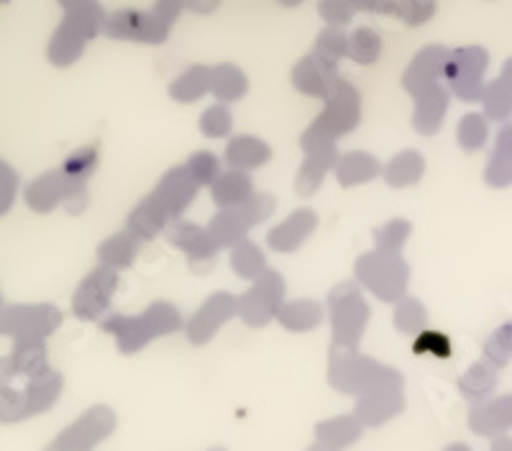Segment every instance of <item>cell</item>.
Masks as SVG:
<instances>
[{"label": "cell", "mask_w": 512, "mask_h": 451, "mask_svg": "<svg viewBox=\"0 0 512 451\" xmlns=\"http://www.w3.org/2000/svg\"><path fill=\"white\" fill-rule=\"evenodd\" d=\"M180 328H185L180 308L167 303V300H154L152 305H146V311L139 313V316L113 313L103 321V331L116 336L118 349L123 354L141 352L149 341L175 334Z\"/></svg>", "instance_id": "1"}, {"label": "cell", "mask_w": 512, "mask_h": 451, "mask_svg": "<svg viewBox=\"0 0 512 451\" xmlns=\"http://www.w3.org/2000/svg\"><path fill=\"white\" fill-rule=\"evenodd\" d=\"M361 123V95L356 85L346 77L338 75L331 90L323 98V111L318 113L308 129L303 131L300 141H338L341 136L351 134Z\"/></svg>", "instance_id": "2"}, {"label": "cell", "mask_w": 512, "mask_h": 451, "mask_svg": "<svg viewBox=\"0 0 512 451\" xmlns=\"http://www.w3.org/2000/svg\"><path fill=\"white\" fill-rule=\"evenodd\" d=\"M354 277L377 300L395 303L408 290L410 264L405 262L402 254L372 249V252L361 254L354 262Z\"/></svg>", "instance_id": "3"}, {"label": "cell", "mask_w": 512, "mask_h": 451, "mask_svg": "<svg viewBox=\"0 0 512 451\" xmlns=\"http://www.w3.org/2000/svg\"><path fill=\"white\" fill-rule=\"evenodd\" d=\"M328 321H331L333 346L356 349L369 323V303L359 282H338L328 293Z\"/></svg>", "instance_id": "4"}, {"label": "cell", "mask_w": 512, "mask_h": 451, "mask_svg": "<svg viewBox=\"0 0 512 451\" xmlns=\"http://www.w3.org/2000/svg\"><path fill=\"white\" fill-rule=\"evenodd\" d=\"M328 380L336 390L351 395H364L372 387L384 385V382H400L402 377L397 375L392 367L374 362L369 357H361L354 349L346 346H333L331 364H328Z\"/></svg>", "instance_id": "5"}, {"label": "cell", "mask_w": 512, "mask_h": 451, "mask_svg": "<svg viewBox=\"0 0 512 451\" xmlns=\"http://www.w3.org/2000/svg\"><path fill=\"white\" fill-rule=\"evenodd\" d=\"M489 67V52L482 47L451 49L443 70V80L448 82V93L464 103H477L484 93V72Z\"/></svg>", "instance_id": "6"}, {"label": "cell", "mask_w": 512, "mask_h": 451, "mask_svg": "<svg viewBox=\"0 0 512 451\" xmlns=\"http://www.w3.org/2000/svg\"><path fill=\"white\" fill-rule=\"evenodd\" d=\"M285 293V277L280 272L267 270L256 280H251V287L239 298V318L251 328L267 326L280 313Z\"/></svg>", "instance_id": "7"}, {"label": "cell", "mask_w": 512, "mask_h": 451, "mask_svg": "<svg viewBox=\"0 0 512 451\" xmlns=\"http://www.w3.org/2000/svg\"><path fill=\"white\" fill-rule=\"evenodd\" d=\"M172 24H167L159 13L139 11V8H121L105 18L103 34L116 41H136V44H164L169 39Z\"/></svg>", "instance_id": "8"}, {"label": "cell", "mask_w": 512, "mask_h": 451, "mask_svg": "<svg viewBox=\"0 0 512 451\" xmlns=\"http://www.w3.org/2000/svg\"><path fill=\"white\" fill-rule=\"evenodd\" d=\"M167 241L175 246V249H180V252L185 254L187 264H190V270L200 272V275L210 272V267L216 264L218 252H221L205 226L185 221V218H177V221L169 223Z\"/></svg>", "instance_id": "9"}, {"label": "cell", "mask_w": 512, "mask_h": 451, "mask_svg": "<svg viewBox=\"0 0 512 451\" xmlns=\"http://www.w3.org/2000/svg\"><path fill=\"white\" fill-rule=\"evenodd\" d=\"M118 290V272L111 267H93L85 280L77 287L75 298H72V311L82 321H98L108 313L113 303V295Z\"/></svg>", "instance_id": "10"}, {"label": "cell", "mask_w": 512, "mask_h": 451, "mask_svg": "<svg viewBox=\"0 0 512 451\" xmlns=\"http://www.w3.org/2000/svg\"><path fill=\"white\" fill-rule=\"evenodd\" d=\"M236 316H239V298L226 293V290L213 293L210 298H205V303L200 305L198 311L192 313L190 321L185 323L187 339L195 346L208 344V341Z\"/></svg>", "instance_id": "11"}, {"label": "cell", "mask_w": 512, "mask_h": 451, "mask_svg": "<svg viewBox=\"0 0 512 451\" xmlns=\"http://www.w3.org/2000/svg\"><path fill=\"white\" fill-rule=\"evenodd\" d=\"M300 149L305 159L297 170L295 193L300 198H313L333 172V164L338 159L336 141H300Z\"/></svg>", "instance_id": "12"}, {"label": "cell", "mask_w": 512, "mask_h": 451, "mask_svg": "<svg viewBox=\"0 0 512 451\" xmlns=\"http://www.w3.org/2000/svg\"><path fill=\"white\" fill-rule=\"evenodd\" d=\"M116 428V416H113L111 408L105 405H95L90 408L75 426H70L59 436V441L54 444V449L49 451H90L93 446H98L100 441H105L113 434Z\"/></svg>", "instance_id": "13"}, {"label": "cell", "mask_w": 512, "mask_h": 451, "mask_svg": "<svg viewBox=\"0 0 512 451\" xmlns=\"http://www.w3.org/2000/svg\"><path fill=\"white\" fill-rule=\"evenodd\" d=\"M448 54L451 49L441 47V44H431V47L420 49L413 57V62L408 65V70L402 72V90L415 98L423 90H431L436 85H441L443 70H446Z\"/></svg>", "instance_id": "14"}, {"label": "cell", "mask_w": 512, "mask_h": 451, "mask_svg": "<svg viewBox=\"0 0 512 451\" xmlns=\"http://www.w3.org/2000/svg\"><path fill=\"white\" fill-rule=\"evenodd\" d=\"M318 229V213L313 208H297L267 231V246L277 254L297 252Z\"/></svg>", "instance_id": "15"}, {"label": "cell", "mask_w": 512, "mask_h": 451, "mask_svg": "<svg viewBox=\"0 0 512 451\" xmlns=\"http://www.w3.org/2000/svg\"><path fill=\"white\" fill-rule=\"evenodd\" d=\"M198 182L192 180L190 172L185 170V164H177V167H169L159 182L154 185L152 193L157 195L159 203L167 208L169 218L177 221V218L185 216V211L192 205V200L198 198Z\"/></svg>", "instance_id": "16"}, {"label": "cell", "mask_w": 512, "mask_h": 451, "mask_svg": "<svg viewBox=\"0 0 512 451\" xmlns=\"http://www.w3.org/2000/svg\"><path fill=\"white\" fill-rule=\"evenodd\" d=\"M402 380L400 382H384V385L372 387L364 395H359L356 403V418L361 426H379L395 418L402 410Z\"/></svg>", "instance_id": "17"}, {"label": "cell", "mask_w": 512, "mask_h": 451, "mask_svg": "<svg viewBox=\"0 0 512 451\" xmlns=\"http://www.w3.org/2000/svg\"><path fill=\"white\" fill-rule=\"evenodd\" d=\"M169 223H172V218H169L167 208L159 203L157 195L149 193L134 205V211L128 213L126 231H131L141 244H146V241H154L159 234H164Z\"/></svg>", "instance_id": "18"}, {"label": "cell", "mask_w": 512, "mask_h": 451, "mask_svg": "<svg viewBox=\"0 0 512 451\" xmlns=\"http://www.w3.org/2000/svg\"><path fill=\"white\" fill-rule=\"evenodd\" d=\"M413 108V129L420 136H436L446 121L448 106H451V93L443 85H436L431 90H423L415 95Z\"/></svg>", "instance_id": "19"}, {"label": "cell", "mask_w": 512, "mask_h": 451, "mask_svg": "<svg viewBox=\"0 0 512 451\" xmlns=\"http://www.w3.org/2000/svg\"><path fill=\"white\" fill-rule=\"evenodd\" d=\"M205 229L213 236L218 249H231L249 236V231L254 229V218L246 211L244 203L233 205V208H218V213L210 218Z\"/></svg>", "instance_id": "20"}, {"label": "cell", "mask_w": 512, "mask_h": 451, "mask_svg": "<svg viewBox=\"0 0 512 451\" xmlns=\"http://www.w3.org/2000/svg\"><path fill=\"white\" fill-rule=\"evenodd\" d=\"M336 77H338V70L323 65V62H320L318 57H313V54H305V57L292 67L290 80H292V88H295L297 93L308 95V98L323 100L328 90H331Z\"/></svg>", "instance_id": "21"}, {"label": "cell", "mask_w": 512, "mask_h": 451, "mask_svg": "<svg viewBox=\"0 0 512 451\" xmlns=\"http://www.w3.org/2000/svg\"><path fill=\"white\" fill-rule=\"evenodd\" d=\"M333 175H336V182L341 188H356V185H367V182L377 180L382 175V164L374 154L351 149V152L338 154L336 164H333Z\"/></svg>", "instance_id": "22"}, {"label": "cell", "mask_w": 512, "mask_h": 451, "mask_svg": "<svg viewBox=\"0 0 512 451\" xmlns=\"http://www.w3.org/2000/svg\"><path fill=\"white\" fill-rule=\"evenodd\" d=\"M223 159H226V164L231 170L254 172L259 170V167H264V164H269V159H272V147L254 134H239L228 139Z\"/></svg>", "instance_id": "23"}, {"label": "cell", "mask_w": 512, "mask_h": 451, "mask_svg": "<svg viewBox=\"0 0 512 451\" xmlns=\"http://www.w3.org/2000/svg\"><path fill=\"white\" fill-rule=\"evenodd\" d=\"M256 193L254 180H251L249 172L244 170H223L221 175L213 180L210 185V200L218 205V208H233V205H241Z\"/></svg>", "instance_id": "24"}, {"label": "cell", "mask_w": 512, "mask_h": 451, "mask_svg": "<svg viewBox=\"0 0 512 451\" xmlns=\"http://www.w3.org/2000/svg\"><path fill=\"white\" fill-rule=\"evenodd\" d=\"M425 175V157L415 149H402L400 154L382 164V180L390 188H413Z\"/></svg>", "instance_id": "25"}, {"label": "cell", "mask_w": 512, "mask_h": 451, "mask_svg": "<svg viewBox=\"0 0 512 451\" xmlns=\"http://www.w3.org/2000/svg\"><path fill=\"white\" fill-rule=\"evenodd\" d=\"M139 249H141V241L136 239L131 231L123 229L118 231V234L100 241L95 257H98V264H103V267H111V270L121 272V270H128V267L136 262Z\"/></svg>", "instance_id": "26"}, {"label": "cell", "mask_w": 512, "mask_h": 451, "mask_svg": "<svg viewBox=\"0 0 512 451\" xmlns=\"http://www.w3.org/2000/svg\"><path fill=\"white\" fill-rule=\"evenodd\" d=\"M210 93L216 95L218 103H236L249 93V77L241 67L231 65V62H221V65L210 67Z\"/></svg>", "instance_id": "27"}, {"label": "cell", "mask_w": 512, "mask_h": 451, "mask_svg": "<svg viewBox=\"0 0 512 451\" xmlns=\"http://www.w3.org/2000/svg\"><path fill=\"white\" fill-rule=\"evenodd\" d=\"M169 98L182 106H190L195 100L205 98L210 93V67L208 65H190L182 70L167 88Z\"/></svg>", "instance_id": "28"}, {"label": "cell", "mask_w": 512, "mask_h": 451, "mask_svg": "<svg viewBox=\"0 0 512 451\" xmlns=\"http://www.w3.org/2000/svg\"><path fill=\"white\" fill-rule=\"evenodd\" d=\"M326 316V308L318 303V300L300 298V300H285L277 313V321L287 328V331H297V334H305V331H313L318 328V323Z\"/></svg>", "instance_id": "29"}, {"label": "cell", "mask_w": 512, "mask_h": 451, "mask_svg": "<svg viewBox=\"0 0 512 451\" xmlns=\"http://www.w3.org/2000/svg\"><path fill=\"white\" fill-rule=\"evenodd\" d=\"M228 252H231L228 254V267H231L233 275L241 277V280L251 282L269 270L267 254H264L262 246L256 244V241H251L249 236H246L244 241H239L236 246H231Z\"/></svg>", "instance_id": "30"}, {"label": "cell", "mask_w": 512, "mask_h": 451, "mask_svg": "<svg viewBox=\"0 0 512 451\" xmlns=\"http://www.w3.org/2000/svg\"><path fill=\"white\" fill-rule=\"evenodd\" d=\"M88 34L75 26L72 21L64 18V24L59 26L57 36L52 39V47H49V57H52L54 65L64 67V65H72L80 59V54L85 52V44H88Z\"/></svg>", "instance_id": "31"}, {"label": "cell", "mask_w": 512, "mask_h": 451, "mask_svg": "<svg viewBox=\"0 0 512 451\" xmlns=\"http://www.w3.org/2000/svg\"><path fill=\"white\" fill-rule=\"evenodd\" d=\"M318 441L326 449L338 451L344 446H351L361 436V421L356 416H338L331 421H323L318 428Z\"/></svg>", "instance_id": "32"}, {"label": "cell", "mask_w": 512, "mask_h": 451, "mask_svg": "<svg viewBox=\"0 0 512 451\" xmlns=\"http://www.w3.org/2000/svg\"><path fill=\"white\" fill-rule=\"evenodd\" d=\"M310 54H313V57H318L323 65L338 70L341 59L349 57V34H346L341 26H326V29L315 36L313 52Z\"/></svg>", "instance_id": "33"}, {"label": "cell", "mask_w": 512, "mask_h": 451, "mask_svg": "<svg viewBox=\"0 0 512 451\" xmlns=\"http://www.w3.org/2000/svg\"><path fill=\"white\" fill-rule=\"evenodd\" d=\"M469 426L477 431V434H497L502 428L512 426V398L495 400V403L479 405L477 410L469 418Z\"/></svg>", "instance_id": "34"}, {"label": "cell", "mask_w": 512, "mask_h": 451, "mask_svg": "<svg viewBox=\"0 0 512 451\" xmlns=\"http://www.w3.org/2000/svg\"><path fill=\"white\" fill-rule=\"evenodd\" d=\"M479 100H482L484 116H487L489 121L507 123L512 118V85H507L502 77L487 82Z\"/></svg>", "instance_id": "35"}, {"label": "cell", "mask_w": 512, "mask_h": 451, "mask_svg": "<svg viewBox=\"0 0 512 451\" xmlns=\"http://www.w3.org/2000/svg\"><path fill=\"white\" fill-rule=\"evenodd\" d=\"M395 328L400 334H420L423 328H428V311L413 295H402L395 300Z\"/></svg>", "instance_id": "36"}, {"label": "cell", "mask_w": 512, "mask_h": 451, "mask_svg": "<svg viewBox=\"0 0 512 451\" xmlns=\"http://www.w3.org/2000/svg\"><path fill=\"white\" fill-rule=\"evenodd\" d=\"M410 234H413V223L408 218H390V221L382 223V226H377L372 231L374 249L402 254V246L408 244Z\"/></svg>", "instance_id": "37"}, {"label": "cell", "mask_w": 512, "mask_h": 451, "mask_svg": "<svg viewBox=\"0 0 512 451\" xmlns=\"http://www.w3.org/2000/svg\"><path fill=\"white\" fill-rule=\"evenodd\" d=\"M489 139V118L484 113H466L456 123V141L464 152H479Z\"/></svg>", "instance_id": "38"}, {"label": "cell", "mask_w": 512, "mask_h": 451, "mask_svg": "<svg viewBox=\"0 0 512 451\" xmlns=\"http://www.w3.org/2000/svg\"><path fill=\"white\" fill-rule=\"evenodd\" d=\"M382 54V36L374 29L361 26L349 34V59L356 65H374Z\"/></svg>", "instance_id": "39"}, {"label": "cell", "mask_w": 512, "mask_h": 451, "mask_svg": "<svg viewBox=\"0 0 512 451\" xmlns=\"http://www.w3.org/2000/svg\"><path fill=\"white\" fill-rule=\"evenodd\" d=\"M200 134L205 139H228L233 131V113L226 103H216V106L205 108L200 113Z\"/></svg>", "instance_id": "40"}, {"label": "cell", "mask_w": 512, "mask_h": 451, "mask_svg": "<svg viewBox=\"0 0 512 451\" xmlns=\"http://www.w3.org/2000/svg\"><path fill=\"white\" fill-rule=\"evenodd\" d=\"M98 164H100V147H98V141H93V144H85V147L75 149V152L67 157L62 170L70 177H75V180L88 182L90 177L98 172Z\"/></svg>", "instance_id": "41"}, {"label": "cell", "mask_w": 512, "mask_h": 451, "mask_svg": "<svg viewBox=\"0 0 512 451\" xmlns=\"http://www.w3.org/2000/svg\"><path fill=\"white\" fill-rule=\"evenodd\" d=\"M185 170L190 172L192 180L198 182V188H210V185H213V180H216V177L223 172V167H221V159H218V154L195 152L187 157Z\"/></svg>", "instance_id": "42"}, {"label": "cell", "mask_w": 512, "mask_h": 451, "mask_svg": "<svg viewBox=\"0 0 512 451\" xmlns=\"http://www.w3.org/2000/svg\"><path fill=\"white\" fill-rule=\"evenodd\" d=\"M392 16L405 26H423L436 16V0H395Z\"/></svg>", "instance_id": "43"}, {"label": "cell", "mask_w": 512, "mask_h": 451, "mask_svg": "<svg viewBox=\"0 0 512 451\" xmlns=\"http://www.w3.org/2000/svg\"><path fill=\"white\" fill-rule=\"evenodd\" d=\"M461 393L469 400H482L484 395H489V390L495 387V372L489 364H474L469 372L464 375V380L459 382Z\"/></svg>", "instance_id": "44"}, {"label": "cell", "mask_w": 512, "mask_h": 451, "mask_svg": "<svg viewBox=\"0 0 512 451\" xmlns=\"http://www.w3.org/2000/svg\"><path fill=\"white\" fill-rule=\"evenodd\" d=\"M320 18L328 26H349L356 16V8L351 6V0H320L318 3Z\"/></svg>", "instance_id": "45"}, {"label": "cell", "mask_w": 512, "mask_h": 451, "mask_svg": "<svg viewBox=\"0 0 512 451\" xmlns=\"http://www.w3.org/2000/svg\"><path fill=\"white\" fill-rule=\"evenodd\" d=\"M484 182L489 188H510L512 185V157L495 152L484 167Z\"/></svg>", "instance_id": "46"}, {"label": "cell", "mask_w": 512, "mask_h": 451, "mask_svg": "<svg viewBox=\"0 0 512 451\" xmlns=\"http://www.w3.org/2000/svg\"><path fill=\"white\" fill-rule=\"evenodd\" d=\"M484 354L492 364H505L512 357V323H505L489 336Z\"/></svg>", "instance_id": "47"}, {"label": "cell", "mask_w": 512, "mask_h": 451, "mask_svg": "<svg viewBox=\"0 0 512 451\" xmlns=\"http://www.w3.org/2000/svg\"><path fill=\"white\" fill-rule=\"evenodd\" d=\"M415 354H433V357L446 359L451 354V341L448 336L438 334V331H431V328H423L415 339Z\"/></svg>", "instance_id": "48"}, {"label": "cell", "mask_w": 512, "mask_h": 451, "mask_svg": "<svg viewBox=\"0 0 512 451\" xmlns=\"http://www.w3.org/2000/svg\"><path fill=\"white\" fill-rule=\"evenodd\" d=\"M244 205H246V211L251 213V218H254V226H259V223H264L269 216H272L274 208H277V200H274L272 193H262V190H256V193L251 195Z\"/></svg>", "instance_id": "49"}, {"label": "cell", "mask_w": 512, "mask_h": 451, "mask_svg": "<svg viewBox=\"0 0 512 451\" xmlns=\"http://www.w3.org/2000/svg\"><path fill=\"white\" fill-rule=\"evenodd\" d=\"M185 8H187V0H157V3H154V13H159V16L172 26H175V21L182 16Z\"/></svg>", "instance_id": "50"}, {"label": "cell", "mask_w": 512, "mask_h": 451, "mask_svg": "<svg viewBox=\"0 0 512 451\" xmlns=\"http://www.w3.org/2000/svg\"><path fill=\"white\" fill-rule=\"evenodd\" d=\"M351 6H354L356 11H364V13H382V16H392L395 0H351Z\"/></svg>", "instance_id": "51"}, {"label": "cell", "mask_w": 512, "mask_h": 451, "mask_svg": "<svg viewBox=\"0 0 512 451\" xmlns=\"http://www.w3.org/2000/svg\"><path fill=\"white\" fill-rule=\"evenodd\" d=\"M495 152L505 154V157H512V123H505L500 134H497Z\"/></svg>", "instance_id": "52"}, {"label": "cell", "mask_w": 512, "mask_h": 451, "mask_svg": "<svg viewBox=\"0 0 512 451\" xmlns=\"http://www.w3.org/2000/svg\"><path fill=\"white\" fill-rule=\"evenodd\" d=\"M221 6V0H187V11L198 13V16H210Z\"/></svg>", "instance_id": "53"}, {"label": "cell", "mask_w": 512, "mask_h": 451, "mask_svg": "<svg viewBox=\"0 0 512 451\" xmlns=\"http://www.w3.org/2000/svg\"><path fill=\"white\" fill-rule=\"evenodd\" d=\"M500 77L507 82V85H512V57L505 62V67H502Z\"/></svg>", "instance_id": "54"}, {"label": "cell", "mask_w": 512, "mask_h": 451, "mask_svg": "<svg viewBox=\"0 0 512 451\" xmlns=\"http://www.w3.org/2000/svg\"><path fill=\"white\" fill-rule=\"evenodd\" d=\"M277 3H280V6H285V8H297V6H303V0H277Z\"/></svg>", "instance_id": "55"}, {"label": "cell", "mask_w": 512, "mask_h": 451, "mask_svg": "<svg viewBox=\"0 0 512 451\" xmlns=\"http://www.w3.org/2000/svg\"><path fill=\"white\" fill-rule=\"evenodd\" d=\"M59 3H62V6L67 8V11H70V8H75V6H80V3H85V0H59Z\"/></svg>", "instance_id": "56"}, {"label": "cell", "mask_w": 512, "mask_h": 451, "mask_svg": "<svg viewBox=\"0 0 512 451\" xmlns=\"http://www.w3.org/2000/svg\"><path fill=\"white\" fill-rule=\"evenodd\" d=\"M446 451H469V446H464V444H454V446H448Z\"/></svg>", "instance_id": "57"}, {"label": "cell", "mask_w": 512, "mask_h": 451, "mask_svg": "<svg viewBox=\"0 0 512 451\" xmlns=\"http://www.w3.org/2000/svg\"><path fill=\"white\" fill-rule=\"evenodd\" d=\"M213 451H223V449H213Z\"/></svg>", "instance_id": "58"}]
</instances>
